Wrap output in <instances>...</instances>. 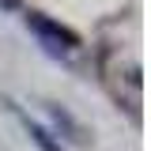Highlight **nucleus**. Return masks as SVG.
I'll return each mask as SVG.
<instances>
[{"mask_svg": "<svg viewBox=\"0 0 151 151\" xmlns=\"http://www.w3.org/2000/svg\"><path fill=\"white\" fill-rule=\"evenodd\" d=\"M23 23H27V30L38 38V45H42L49 57H57V60H76V57L83 53V38L76 34L72 27L57 23L53 15L27 8V12H23Z\"/></svg>", "mask_w": 151, "mask_h": 151, "instance_id": "1", "label": "nucleus"}, {"mask_svg": "<svg viewBox=\"0 0 151 151\" xmlns=\"http://www.w3.org/2000/svg\"><path fill=\"white\" fill-rule=\"evenodd\" d=\"M0 12H27V0H0Z\"/></svg>", "mask_w": 151, "mask_h": 151, "instance_id": "4", "label": "nucleus"}, {"mask_svg": "<svg viewBox=\"0 0 151 151\" xmlns=\"http://www.w3.org/2000/svg\"><path fill=\"white\" fill-rule=\"evenodd\" d=\"M42 110H45V117H49V125H45V129L53 132L60 144H87V140H91V136H87V129H83V125H79V121H76V117L64 110L60 102L42 98Z\"/></svg>", "mask_w": 151, "mask_h": 151, "instance_id": "2", "label": "nucleus"}, {"mask_svg": "<svg viewBox=\"0 0 151 151\" xmlns=\"http://www.w3.org/2000/svg\"><path fill=\"white\" fill-rule=\"evenodd\" d=\"M4 106L12 110V117H15L19 125H23V132L30 136V144H34L38 151H68V147H64V144H60V140H57V136H53V132L45 129L42 121H34V117H30V113L23 110L19 102H12V98H4Z\"/></svg>", "mask_w": 151, "mask_h": 151, "instance_id": "3", "label": "nucleus"}]
</instances>
